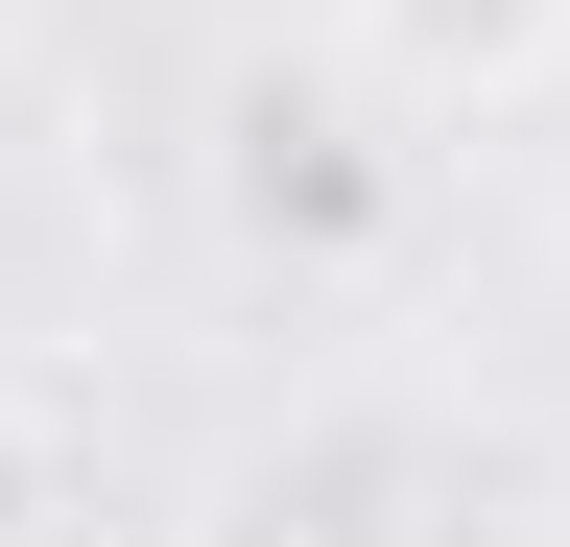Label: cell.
Listing matches in <instances>:
<instances>
[{
	"label": "cell",
	"mask_w": 570,
	"mask_h": 547,
	"mask_svg": "<svg viewBox=\"0 0 570 547\" xmlns=\"http://www.w3.org/2000/svg\"><path fill=\"white\" fill-rule=\"evenodd\" d=\"M214 215L333 286V262H381L428 215V144H404V96L356 72V48H333V72H238V96H214Z\"/></svg>",
	"instance_id": "obj_1"
},
{
	"label": "cell",
	"mask_w": 570,
	"mask_h": 547,
	"mask_svg": "<svg viewBox=\"0 0 570 547\" xmlns=\"http://www.w3.org/2000/svg\"><path fill=\"white\" fill-rule=\"evenodd\" d=\"M190 547H452V452L404 404H285L262 452H214Z\"/></svg>",
	"instance_id": "obj_2"
},
{
	"label": "cell",
	"mask_w": 570,
	"mask_h": 547,
	"mask_svg": "<svg viewBox=\"0 0 570 547\" xmlns=\"http://www.w3.org/2000/svg\"><path fill=\"white\" fill-rule=\"evenodd\" d=\"M333 48H356L404 119H523V96L570 72V0H333Z\"/></svg>",
	"instance_id": "obj_3"
},
{
	"label": "cell",
	"mask_w": 570,
	"mask_h": 547,
	"mask_svg": "<svg viewBox=\"0 0 570 547\" xmlns=\"http://www.w3.org/2000/svg\"><path fill=\"white\" fill-rule=\"evenodd\" d=\"M48 524H71V452H48V404L0 381V547H48Z\"/></svg>",
	"instance_id": "obj_4"
}]
</instances>
